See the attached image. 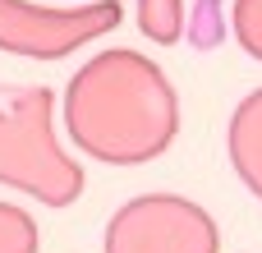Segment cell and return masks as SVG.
<instances>
[{
	"label": "cell",
	"instance_id": "5b68a950",
	"mask_svg": "<svg viewBox=\"0 0 262 253\" xmlns=\"http://www.w3.org/2000/svg\"><path fill=\"white\" fill-rule=\"evenodd\" d=\"M180 23H184L180 0H138V28L152 41H175L180 37Z\"/></svg>",
	"mask_w": 262,
	"mask_h": 253
},
{
	"label": "cell",
	"instance_id": "7a4b0ae2",
	"mask_svg": "<svg viewBox=\"0 0 262 253\" xmlns=\"http://www.w3.org/2000/svg\"><path fill=\"white\" fill-rule=\"evenodd\" d=\"M216 249H221L216 221L198 203L170 198V194L129 203L111 226V253H216Z\"/></svg>",
	"mask_w": 262,
	"mask_h": 253
},
{
	"label": "cell",
	"instance_id": "3957f363",
	"mask_svg": "<svg viewBox=\"0 0 262 253\" xmlns=\"http://www.w3.org/2000/svg\"><path fill=\"white\" fill-rule=\"evenodd\" d=\"M226 147H230V166H235V175L262 198V88H258V92H249V97L235 106Z\"/></svg>",
	"mask_w": 262,
	"mask_h": 253
},
{
	"label": "cell",
	"instance_id": "6da1fadb",
	"mask_svg": "<svg viewBox=\"0 0 262 253\" xmlns=\"http://www.w3.org/2000/svg\"><path fill=\"white\" fill-rule=\"evenodd\" d=\"M83 138L115 161H147L170 147L180 129L175 88L143 55H106L97 74L83 78L78 101L69 106Z\"/></svg>",
	"mask_w": 262,
	"mask_h": 253
},
{
	"label": "cell",
	"instance_id": "8992f818",
	"mask_svg": "<svg viewBox=\"0 0 262 253\" xmlns=\"http://www.w3.org/2000/svg\"><path fill=\"white\" fill-rule=\"evenodd\" d=\"M230 28H235L239 46H244L253 60H262V0H235Z\"/></svg>",
	"mask_w": 262,
	"mask_h": 253
},
{
	"label": "cell",
	"instance_id": "277c9868",
	"mask_svg": "<svg viewBox=\"0 0 262 253\" xmlns=\"http://www.w3.org/2000/svg\"><path fill=\"white\" fill-rule=\"evenodd\" d=\"M184 23H189V41L198 51H216L226 41V9H221V0H193Z\"/></svg>",
	"mask_w": 262,
	"mask_h": 253
}]
</instances>
